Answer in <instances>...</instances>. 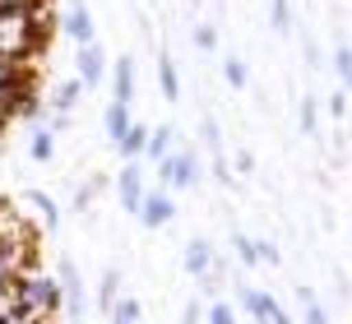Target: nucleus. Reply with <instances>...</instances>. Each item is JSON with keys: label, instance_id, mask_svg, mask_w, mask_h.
I'll list each match as a JSON object with an SVG mask.
<instances>
[{"label": "nucleus", "instance_id": "f257e3e1", "mask_svg": "<svg viewBox=\"0 0 352 324\" xmlns=\"http://www.w3.org/2000/svg\"><path fill=\"white\" fill-rule=\"evenodd\" d=\"M42 14L47 10H19V14H0V60L23 65L28 56L42 47Z\"/></svg>", "mask_w": 352, "mask_h": 324}, {"label": "nucleus", "instance_id": "f03ea898", "mask_svg": "<svg viewBox=\"0 0 352 324\" xmlns=\"http://www.w3.org/2000/svg\"><path fill=\"white\" fill-rule=\"evenodd\" d=\"M10 297H14V306L23 315H37V320H52L56 310H60V283H56L52 273H37V269H23L10 283Z\"/></svg>", "mask_w": 352, "mask_h": 324}, {"label": "nucleus", "instance_id": "7ed1b4c3", "mask_svg": "<svg viewBox=\"0 0 352 324\" xmlns=\"http://www.w3.org/2000/svg\"><path fill=\"white\" fill-rule=\"evenodd\" d=\"M158 181L167 185V190H195V181H199V158H195L190 148L158 158Z\"/></svg>", "mask_w": 352, "mask_h": 324}, {"label": "nucleus", "instance_id": "20e7f679", "mask_svg": "<svg viewBox=\"0 0 352 324\" xmlns=\"http://www.w3.org/2000/svg\"><path fill=\"white\" fill-rule=\"evenodd\" d=\"M144 222V227H167L176 218V204L167 190H144V204H140V213H135Z\"/></svg>", "mask_w": 352, "mask_h": 324}, {"label": "nucleus", "instance_id": "39448f33", "mask_svg": "<svg viewBox=\"0 0 352 324\" xmlns=\"http://www.w3.org/2000/svg\"><path fill=\"white\" fill-rule=\"evenodd\" d=\"M241 306H246V310H250V315H255L260 324H292V320H287V310H283L278 301L269 297V292L246 288V292H241Z\"/></svg>", "mask_w": 352, "mask_h": 324}, {"label": "nucleus", "instance_id": "423d86ee", "mask_svg": "<svg viewBox=\"0 0 352 324\" xmlns=\"http://www.w3.org/2000/svg\"><path fill=\"white\" fill-rule=\"evenodd\" d=\"M74 70H79V84H84V89H98V84H102V74H107L102 47H98V42H93V47H79V56H74Z\"/></svg>", "mask_w": 352, "mask_h": 324}, {"label": "nucleus", "instance_id": "0eeeda50", "mask_svg": "<svg viewBox=\"0 0 352 324\" xmlns=\"http://www.w3.org/2000/svg\"><path fill=\"white\" fill-rule=\"evenodd\" d=\"M116 190H121L125 209H130V213H140V204H144V172H140V162H125V167H121Z\"/></svg>", "mask_w": 352, "mask_h": 324}, {"label": "nucleus", "instance_id": "6e6552de", "mask_svg": "<svg viewBox=\"0 0 352 324\" xmlns=\"http://www.w3.org/2000/svg\"><path fill=\"white\" fill-rule=\"evenodd\" d=\"M65 33L74 37V47H93L98 42V28H93V14H88V5H70V14H65Z\"/></svg>", "mask_w": 352, "mask_h": 324}, {"label": "nucleus", "instance_id": "1a4fd4ad", "mask_svg": "<svg viewBox=\"0 0 352 324\" xmlns=\"http://www.w3.org/2000/svg\"><path fill=\"white\" fill-rule=\"evenodd\" d=\"M60 306H70L74 315H84V283H79V273H74L70 259H60Z\"/></svg>", "mask_w": 352, "mask_h": 324}, {"label": "nucleus", "instance_id": "9d476101", "mask_svg": "<svg viewBox=\"0 0 352 324\" xmlns=\"http://www.w3.org/2000/svg\"><path fill=\"white\" fill-rule=\"evenodd\" d=\"M186 273H190V278H209L213 273V246L204 236L186 241Z\"/></svg>", "mask_w": 352, "mask_h": 324}, {"label": "nucleus", "instance_id": "9b49d317", "mask_svg": "<svg viewBox=\"0 0 352 324\" xmlns=\"http://www.w3.org/2000/svg\"><path fill=\"white\" fill-rule=\"evenodd\" d=\"M111 102H135V60L121 56L111 70Z\"/></svg>", "mask_w": 352, "mask_h": 324}, {"label": "nucleus", "instance_id": "f8f14e48", "mask_svg": "<svg viewBox=\"0 0 352 324\" xmlns=\"http://www.w3.org/2000/svg\"><path fill=\"white\" fill-rule=\"evenodd\" d=\"M144 144H148V126H140V121H135V126H130L121 139H116V148H121L125 162H140V158H144Z\"/></svg>", "mask_w": 352, "mask_h": 324}, {"label": "nucleus", "instance_id": "ddd939ff", "mask_svg": "<svg viewBox=\"0 0 352 324\" xmlns=\"http://www.w3.org/2000/svg\"><path fill=\"white\" fill-rule=\"evenodd\" d=\"M28 158H33V162H52V158H56V130H52V126H33Z\"/></svg>", "mask_w": 352, "mask_h": 324}, {"label": "nucleus", "instance_id": "4468645a", "mask_svg": "<svg viewBox=\"0 0 352 324\" xmlns=\"http://www.w3.org/2000/svg\"><path fill=\"white\" fill-rule=\"evenodd\" d=\"M102 126H107V135H111V144H116L125 130L135 126V116H130V102H111V107H107V116H102Z\"/></svg>", "mask_w": 352, "mask_h": 324}, {"label": "nucleus", "instance_id": "2eb2a0df", "mask_svg": "<svg viewBox=\"0 0 352 324\" xmlns=\"http://www.w3.org/2000/svg\"><path fill=\"white\" fill-rule=\"evenodd\" d=\"M79 97H84V84H79V79L60 84V89L52 93V107H56V116H70V111L79 107Z\"/></svg>", "mask_w": 352, "mask_h": 324}, {"label": "nucleus", "instance_id": "dca6fc26", "mask_svg": "<svg viewBox=\"0 0 352 324\" xmlns=\"http://www.w3.org/2000/svg\"><path fill=\"white\" fill-rule=\"evenodd\" d=\"M28 204H33L37 213H42V227H47V232H56V227H60V209H56V199H52V195H42V190H28Z\"/></svg>", "mask_w": 352, "mask_h": 324}, {"label": "nucleus", "instance_id": "f3484780", "mask_svg": "<svg viewBox=\"0 0 352 324\" xmlns=\"http://www.w3.org/2000/svg\"><path fill=\"white\" fill-rule=\"evenodd\" d=\"M158 84H162V97H167V102L181 97V79H176V65H172V56H167V51L158 56Z\"/></svg>", "mask_w": 352, "mask_h": 324}, {"label": "nucleus", "instance_id": "a211bd4d", "mask_svg": "<svg viewBox=\"0 0 352 324\" xmlns=\"http://www.w3.org/2000/svg\"><path fill=\"white\" fill-rule=\"evenodd\" d=\"M172 126H158V130H148V144H144V158H167V153H172Z\"/></svg>", "mask_w": 352, "mask_h": 324}, {"label": "nucleus", "instance_id": "6ab92c4d", "mask_svg": "<svg viewBox=\"0 0 352 324\" xmlns=\"http://www.w3.org/2000/svg\"><path fill=\"white\" fill-rule=\"evenodd\" d=\"M116 297H121V273H116V269H107V273H102V283H98V306H102L107 315H111Z\"/></svg>", "mask_w": 352, "mask_h": 324}, {"label": "nucleus", "instance_id": "aec40b11", "mask_svg": "<svg viewBox=\"0 0 352 324\" xmlns=\"http://www.w3.org/2000/svg\"><path fill=\"white\" fill-rule=\"evenodd\" d=\"M111 324H140V301H135V297H116Z\"/></svg>", "mask_w": 352, "mask_h": 324}, {"label": "nucleus", "instance_id": "412c9836", "mask_svg": "<svg viewBox=\"0 0 352 324\" xmlns=\"http://www.w3.org/2000/svg\"><path fill=\"white\" fill-rule=\"evenodd\" d=\"M232 246H236V255H241V264H246V269L260 264V251H255V241H250V236H232Z\"/></svg>", "mask_w": 352, "mask_h": 324}, {"label": "nucleus", "instance_id": "4be33fe9", "mask_svg": "<svg viewBox=\"0 0 352 324\" xmlns=\"http://www.w3.org/2000/svg\"><path fill=\"white\" fill-rule=\"evenodd\" d=\"M223 74H228V84H232V89H246V84H250L246 65H241L236 56H228V65H223Z\"/></svg>", "mask_w": 352, "mask_h": 324}, {"label": "nucleus", "instance_id": "5701e85b", "mask_svg": "<svg viewBox=\"0 0 352 324\" xmlns=\"http://www.w3.org/2000/svg\"><path fill=\"white\" fill-rule=\"evenodd\" d=\"M204 324H236V315H232L228 301H213V306L204 310Z\"/></svg>", "mask_w": 352, "mask_h": 324}, {"label": "nucleus", "instance_id": "b1692460", "mask_svg": "<svg viewBox=\"0 0 352 324\" xmlns=\"http://www.w3.org/2000/svg\"><path fill=\"white\" fill-rule=\"evenodd\" d=\"M301 306H306V324H329V315H324V306H320L311 292H301Z\"/></svg>", "mask_w": 352, "mask_h": 324}, {"label": "nucleus", "instance_id": "393cba45", "mask_svg": "<svg viewBox=\"0 0 352 324\" xmlns=\"http://www.w3.org/2000/svg\"><path fill=\"white\" fill-rule=\"evenodd\" d=\"M301 130H306V135H316V130H320V107L311 102V97L301 102Z\"/></svg>", "mask_w": 352, "mask_h": 324}, {"label": "nucleus", "instance_id": "a878e982", "mask_svg": "<svg viewBox=\"0 0 352 324\" xmlns=\"http://www.w3.org/2000/svg\"><path fill=\"white\" fill-rule=\"evenodd\" d=\"M195 47H199V51H213V47H218V33H213L209 23H199V28H195Z\"/></svg>", "mask_w": 352, "mask_h": 324}, {"label": "nucleus", "instance_id": "bb28decb", "mask_svg": "<svg viewBox=\"0 0 352 324\" xmlns=\"http://www.w3.org/2000/svg\"><path fill=\"white\" fill-rule=\"evenodd\" d=\"M334 65H338V74H343V84L352 89V51H348V47H338V51H334Z\"/></svg>", "mask_w": 352, "mask_h": 324}, {"label": "nucleus", "instance_id": "cd10ccee", "mask_svg": "<svg viewBox=\"0 0 352 324\" xmlns=\"http://www.w3.org/2000/svg\"><path fill=\"white\" fill-rule=\"evenodd\" d=\"M199 135H204V144H209L213 153H223V135H218V121H204V130H199Z\"/></svg>", "mask_w": 352, "mask_h": 324}, {"label": "nucleus", "instance_id": "c85d7f7f", "mask_svg": "<svg viewBox=\"0 0 352 324\" xmlns=\"http://www.w3.org/2000/svg\"><path fill=\"white\" fill-rule=\"evenodd\" d=\"M255 251H260V264H278V246L274 241H255Z\"/></svg>", "mask_w": 352, "mask_h": 324}, {"label": "nucleus", "instance_id": "c756f323", "mask_svg": "<svg viewBox=\"0 0 352 324\" xmlns=\"http://www.w3.org/2000/svg\"><path fill=\"white\" fill-rule=\"evenodd\" d=\"M213 176L223 181V185H232V167H228V158H223V153L213 158Z\"/></svg>", "mask_w": 352, "mask_h": 324}, {"label": "nucleus", "instance_id": "7c9ffc66", "mask_svg": "<svg viewBox=\"0 0 352 324\" xmlns=\"http://www.w3.org/2000/svg\"><path fill=\"white\" fill-rule=\"evenodd\" d=\"M274 28H287V0H274Z\"/></svg>", "mask_w": 352, "mask_h": 324}, {"label": "nucleus", "instance_id": "2f4dec72", "mask_svg": "<svg viewBox=\"0 0 352 324\" xmlns=\"http://www.w3.org/2000/svg\"><path fill=\"white\" fill-rule=\"evenodd\" d=\"M343 111H348V102H343V93H334V97H329V116H334V121H338Z\"/></svg>", "mask_w": 352, "mask_h": 324}, {"label": "nucleus", "instance_id": "473e14b6", "mask_svg": "<svg viewBox=\"0 0 352 324\" xmlns=\"http://www.w3.org/2000/svg\"><path fill=\"white\" fill-rule=\"evenodd\" d=\"M0 324H52V320H37V315H10V320H0Z\"/></svg>", "mask_w": 352, "mask_h": 324}]
</instances>
